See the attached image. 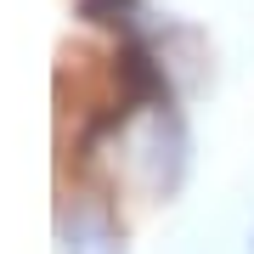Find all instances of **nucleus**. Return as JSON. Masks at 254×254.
<instances>
[{
  "mask_svg": "<svg viewBox=\"0 0 254 254\" xmlns=\"http://www.w3.org/2000/svg\"><path fill=\"white\" fill-rule=\"evenodd\" d=\"M63 254H125V243H119V232L108 226V220H85V226L68 232Z\"/></svg>",
  "mask_w": 254,
  "mask_h": 254,
  "instance_id": "obj_1",
  "label": "nucleus"
}]
</instances>
